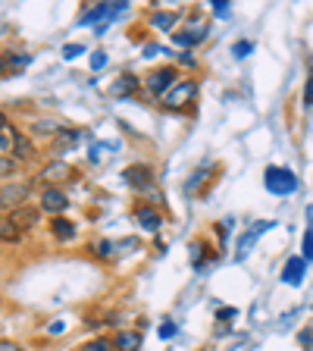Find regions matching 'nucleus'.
Instances as JSON below:
<instances>
[{
    "mask_svg": "<svg viewBox=\"0 0 313 351\" xmlns=\"http://www.w3.org/2000/svg\"><path fill=\"white\" fill-rule=\"evenodd\" d=\"M263 185H266V191L285 197V195H295V191H298V176L288 167H270L266 176H263Z\"/></svg>",
    "mask_w": 313,
    "mask_h": 351,
    "instance_id": "f257e3e1",
    "label": "nucleus"
},
{
    "mask_svg": "<svg viewBox=\"0 0 313 351\" xmlns=\"http://www.w3.org/2000/svg\"><path fill=\"white\" fill-rule=\"evenodd\" d=\"M145 85L153 97H160L163 101V97L175 88V66H160V69H153V73L145 79Z\"/></svg>",
    "mask_w": 313,
    "mask_h": 351,
    "instance_id": "f03ea898",
    "label": "nucleus"
},
{
    "mask_svg": "<svg viewBox=\"0 0 313 351\" xmlns=\"http://www.w3.org/2000/svg\"><path fill=\"white\" fill-rule=\"evenodd\" d=\"M195 97H197V82L195 79H182V82H175V88L163 97V107L166 110H182L185 104H191Z\"/></svg>",
    "mask_w": 313,
    "mask_h": 351,
    "instance_id": "7ed1b4c3",
    "label": "nucleus"
},
{
    "mask_svg": "<svg viewBox=\"0 0 313 351\" xmlns=\"http://www.w3.org/2000/svg\"><path fill=\"white\" fill-rule=\"evenodd\" d=\"M25 195H29V182H7L0 189V210L13 213L25 204Z\"/></svg>",
    "mask_w": 313,
    "mask_h": 351,
    "instance_id": "20e7f679",
    "label": "nucleus"
},
{
    "mask_svg": "<svg viewBox=\"0 0 313 351\" xmlns=\"http://www.w3.org/2000/svg\"><path fill=\"white\" fill-rule=\"evenodd\" d=\"M66 207H69V197L63 195V189H57V185H44V191H41V210L60 217Z\"/></svg>",
    "mask_w": 313,
    "mask_h": 351,
    "instance_id": "39448f33",
    "label": "nucleus"
},
{
    "mask_svg": "<svg viewBox=\"0 0 313 351\" xmlns=\"http://www.w3.org/2000/svg\"><path fill=\"white\" fill-rule=\"evenodd\" d=\"M304 263H307L304 257H288V263H285V270H282V282L298 289L304 282Z\"/></svg>",
    "mask_w": 313,
    "mask_h": 351,
    "instance_id": "423d86ee",
    "label": "nucleus"
},
{
    "mask_svg": "<svg viewBox=\"0 0 313 351\" xmlns=\"http://www.w3.org/2000/svg\"><path fill=\"white\" fill-rule=\"evenodd\" d=\"M138 88H141L138 75H129V73H125V75H119V79L110 85V95H113V97H129V95H135Z\"/></svg>",
    "mask_w": 313,
    "mask_h": 351,
    "instance_id": "0eeeda50",
    "label": "nucleus"
},
{
    "mask_svg": "<svg viewBox=\"0 0 313 351\" xmlns=\"http://www.w3.org/2000/svg\"><path fill=\"white\" fill-rule=\"evenodd\" d=\"M125 182H129L132 189L145 191V189H151L153 185V176H151V169L147 167H129L125 169Z\"/></svg>",
    "mask_w": 313,
    "mask_h": 351,
    "instance_id": "6e6552de",
    "label": "nucleus"
},
{
    "mask_svg": "<svg viewBox=\"0 0 313 351\" xmlns=\"http://www.w3.org/2000/svg\"><path fill=\"white\" fill-rule=\"evenodd\" d=\"M113 348H116V351H138L141 348V332H138V329L116 332V336H113Z\"/></svg>",
    "mask_w": 313,
    "mask_h": 351,
    "instance_id": "1a4fd4ad",
    "label": "nucleus"
},
{
    "mask_svg": "<svg viewBox=\"0 0 313 351\" xmlns=\"http://www.w3.org/2000/svg\"><path fill=\"white\" fill-rule=\"evenodd\" d=\"M273 226H276L273 219H263V223H254V226H251V232L238 241V257H245V254H248V248H251V245H254V239H257V235H263V232H266V229H273Z\"/></svg>",
    "mask_w": 313,
    "mask_h": 351,
    "instance_id": "9d476101",
    "label": "nucleus"
},
{
    "mask_svg": "<svg viewBox=\"0 0 313 351\" xmlns=\"http://www.w3.org/2000/svg\"><path fill=\"white\" fill-rule=\"evenodd\" d=\"M69 173H73V169L66 167L63 160H53V163H47V167L41 169V179H44L47 185H53V182H60V179H66Z\"/></svg>",
    "mask_w": 313,
    "mask_h": 351,
    "instance_id": "9b49d317",
    "label": "nucleus"
},
{
    "mask_svg": "<svg viewBox=\"0 0 313 351\" xmlns=\"http://www.w3.org/2000/svg\"><path fill=\"white\" fill-rule=\"evenodd\" d=\"M51 232H53V239L57 241H73L75 239V226L69 223V219H63V217L51 219Z\"/></svg>",
    "mask_w": 313,
    "mask_h": 351,
    "instance_id": "f8f14e48",
    "label": "nucleus"
},
{
    "mask_svg": "<svg viewBox=\"0 0 313 351\" xmlns=\"http://www.w3.org/2000/svg\"><path fill=\"white\" fill-rule=\"evenodd\" d=\"M135 219H138L147 232H157V229H160V223H163L160 213L153 210V207H138V210H135Z\"/></svg>",
    "mask_w": 313,
    "mask_h": 351,
    "instance_id": "ddd939ff",
    "label": "nucleus"
},
{
    "mask_svg": "<svg viewBox=\"0 0 313 351\" xmlns=\"http://www.w3.org/2000/svg\"><path fill=\"white\" fill-rule=\"evenodd\" d=\"M210 254V245H207L204 239H197V241H191V267H195V270H201V267H204V257ZM213 257V254H210Z\"/></svg>",
    "mask_w": 313,
    "mask_h": 351,
    "instance_id": "4468645a",
    "label": "nucleus"
},
{
    "mask_svg": "<svg viewBox=\"0 0 313 351\" xmlns=\"http://www.w3.org/2000/svg\"><path fill=\"white\" fill-rule=\"evenodd\" d=\"M19 239H22V229L10 217L0 213V241H19Z\"/></svg>",
    "mask_w": 313,
    "mask_h": 351,
    "instance_id": "2eb2a0df",
    "label": "nucleus"
},
{
    "mask_svg": "<svg viewBox=\"0 0 313 351\" xmlns=\"http://www.w3.org/2000/svg\"><path fill=\"white\" fill-rule=\"evenodd\" d=\"M204 38H207V29H197V32H179L175 41L182 44V47H195V44H201Z\"/></svg>",
    "mask_w": 313,
    "mask_h": 351,
    "instance_id": "dca6fc26",
    "label": "nucleus"
},
{
    "mask_svg": "<svg viewBox=\"0 0 313 351\" xmlns=\"http://www.w3.org/2000/svg\"><path fill=\"white\" fill-rule=\"evenodd\" d=\"M175 19H179V16L175 13H153L151 16V25L153 29H163V32H169L175 25Z\"/></svg>",
    "mask_w": 313,
    "mask_h": 351,
    "instance_id": "f3484780",
    "label": "nucleus"
},
{
    "mask_svg": "<svg viewBox=\"0 0 313 351\" xmlns=\"http://www.w3.org/2000/svg\"><path fill=\"white\" fill-rule=\"evenodd\" d=\"M13 151H16V157H19V160H29L32 154V141L29 138H22V135H16V145H13Z\"/></svg>",
    "mask_w": 313,
    "mask_h": 351,
    "instance_id": "a211bd4d",
    "label": "nucleus"
},
{
    "mask_svg": "<svg viewBox=\"0 0 313 351\" xmlns=\"http://www.w3.org/2000/svg\"><path fill=\"white\" fill-rule=\"evenodd\" d=\"M79 351H113V342H110V339H95V342L82 345Z\"/></svg>",
    "mask_w": 313,
    "mask_h": 351,
    "instance_id": "6ab92c4d",
    "label": "nucleus"
},
{
    "mask_svg": "<svg viewBox=\"0 0 313 351\" xmlns=\"http://www.w3.org/2000/svg\"><path fill=\"white\" fill-rule=\"evenodd\" d=\"M251 51H254V44H251V41H235V47H232L235 57H248Z\"/></svg>",
    "mask_w": 313,
    "mask_h": 351,
    "instance_id": "aec40b11",
    "label": "nucleus"
},
{
    "mask_svg": "<svg viewBox=\"0 0 313 351\" xmlns=\"http://www.w3.org/2000/svg\"><path fill=\"white\" fill-rule=\"evenodd\" d=\"M304 261H313V226L304 232Z\"/></svg>",
    "mask_w": 313,
    "mask_h": 351,
    "instance_id": "412c9836",
    "label": "nucleus"
},
{
    "mask_svg": "<svg viewBox=\"0 0 313 351\" xmlns=\"http://www.w3.org/2000/svg\"><path fill=\"white\" fill-rule=\"evenodd\" d=\"M79 53H85V47H82V44H66V47H63V57L66 60H75Z\"/></svg>",
    "mask_w": 313,
    "mask_h": 351,
    "instance_id": "4be33fe9",
    "label": "nucleus"
},
{
    "mask_svg": "<svg viewBox=\"0 0 313 351\" xmlns=\"http://www.w3.org/2000/svg\"><path fill=\"white\" fill-rule=\"evenodd\" d=\"M13 169H16V160H13V154H10V157H0V176L13 173Z\"/></svg>",
    "mask_w": 313,
    "mask_h": 351,
    "instance_id": "5701e85b",
    "label": "nucleus"
},
{
    "mask_svg": "<svg viewBox=\"0 0 313 351\" xmlns=\"http://www.w3.org/2000/svg\"><path fill=\"white\" fill-rule=\"evenodd\" d=\"M157 332H160V339H173V336H175V323H173V320L160 323V329H157Z\"/></svg>",
    "mask_w": 313,
    "mask_h": 351,
    "instance_id": "b1692460",
    "label": "nucleus"
},
{
    "mask_svg": "<svg viewBox=\"0 0 313 351\" xmlns=\"http://www.w3.org/2000/svg\"><path fill=\"white\" fill-rule=\"evenodd\" d=\"M304 104L313 107V69H310V79H307V85H304Z\"/></svg>",
    "mask_w": 313,
    "mask_h": 351,
    "instance_id": "393cba45",
    "label": "nucleus"
},
{
    "mask_svg": "<svg viewBox=\"0 0 313 351\" xmlns=\"http://www.w3.org/2000/svg\"><path fill=\"white\" fill-rule=\"evenodd\" d=\"M13 69V57L10 53H0V75H7Z\"/></svg>",
    "mask_w": 313,
    "mask_h": 351,
    "instance_id": "a878e982",
    "label": "nucleus"
},
{
    "mask_svg": "<svg viewBox=\"0 0 313 351\" xmlns=\"http://www.w3.org/2000/svg\"><path fill=\"white\" fill-rule=\"evenodd\" d=\"M103 66H107V53H101V51H97L95 57H91V69H95V73H97V69H103Z\"/></svg>",
    "mask_w": 313,
    "mask_h": 351,
    "instance_id": "bb28decb",
    "label": "nucleus"
},
{
    "mask_svg": "<svg viewBox=\"0 0 313 351\" xmlns=\"http://www.w3.org/2000/svg\"><path fill=\"white\" fill-rule=\"evenodd\" d=\"M213 13H216V16H229V0H213Z\"/></svg>",
    "mask_w": 313,
    "mask_h": 351,
    "instance_id": "cd10ccee",
    "label": "nucleus"
},
{
    "mask_svg": "<svg viewBox=\"0 0 313 351\" xmlns=\"http://www.w3.org/2000/svg\"><path fill=\"white\" fill-rule=\"evenodd\" d=\"M0 351H25V348H22L19 342H13V339H3V342H0Z\"/></svg>",
    "mask_w": 313,
    "mask_h": 351,
    "instance_id": "c85d7f7f",
    "label": "nucleus"
},
{
    "mask_svg": "<svg viewBox=\"0 0 313 351\" xmlns=\"http://www.w3.org/2000/svg\"><path fill=\"white\" fill-rule=\"evenodd\" d=\"M216 317H219V320H232V317H238V311H235V307H223Z\"/></svg>",
    "mask_w": 313,
    "mask_h": 351,
    "instance_id": "c756f323",
    "label": "nucleus"
},
{
    "mask_svg": "<svg viewBox=\"0 0 313 351\" xmlns=\"http://www.w3.org/2000/svg\"><path fill=\"white\" fill-rule=\"evenodd\" d=\"M97 251H101V257H110V251H113V241H101V245H97Z\"/></svg>",
    "mask_w": 313,
    "mask_h": 351,
    "instance_id": "7c9ffc66",
    "label": "nucleus"
},
{
    "mask_svg": "<svg viewBox=\"0 0 313 351\" xmlns=\"http://www.w3.org/2000/svg\"><path fill=\"white\" fill-rule=\"evenodd\" d=\"M7 129V113H3V110H0V132Z\"/></svg>",
    "mask_w": 313,
    "mask_h": 351,
    "instance_id": "2f4dec72",
    "label": "nucleus"
}]
</instances>
